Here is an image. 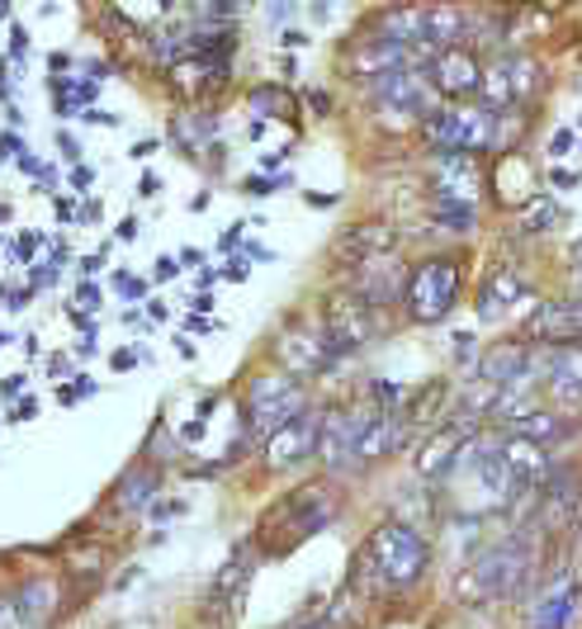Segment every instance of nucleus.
<instances>
[{"label": "nucleus", "instance_id": "1", "mask_svg": "<svg viewBox=\"0 0 582 629\" xmlns=\"http://www.w3.org/2000/svg\"><path fill=\"white\" fill-rule=\"evenodd\" d=\"M530 569H535V554H530L526 534H512V540H502V544H487L483 554L454 577V596H460L464 606L502 602V596H516L526 587Z\"/></svg>", "mask_w": 582, "mask_h": 629}, {"label": "nucleus", "instance_id": "2", "mask_svg": "<svg viewBox=\"0 0 582 629\" xmlns=\"http://www.w3.org/2000/svg\"><path fill=\"white\" fill-rule=\"evenodd\" d=\"M365 559L374 563V573H380V582L388 592H407V587H417V582L427 577L431 544H427V534H421L417 526L388 521V526H380L365 540Z\"/></svg>", "mask_w": 582, "mask_h": 629}, {"label": "nucleus", "instance_id": "3", "mask_svg": "<svg viewBox=\"0 0 582 629\" xmlns=\"http://www.w3.org/2000/svg\"><path fill=\"white\" fill-rule=\"evenodd\" d=\"M421 137L436 147V156L497 152V114L483 104H446L421 123Z\"/></svg>", "mask_w": 582, "mask_h": 629}, {"label": "nucleus", "instance_id": "4", "mask_svg": "<svg viewBox=\"0 0 582 629\" xmlns=\"http://www.w3.org/2000/svg\"><path fill=\"white\" fill-rule=\"evenodd\" d=\"M454 304H460V261L431 256V261L413 265V275H407V285H403L407 318L421 322V327H431L440 318H450Z\"/></svg>", "mask_w": 582, "mask_h": 629}, {"label": "nucleus", "instance_id": "5", "mask_svg": "<svg viewBox=\"0 0 582 629\" xmlns=\"http://www.w3.org/2000/svg\"><path fill=\"white\" fill-rule=\"evenodd\" d=\"M374 104L384 109L388 123L407 129V123H427L440 109V96H436L427 67H398V71L374 76Z\"/></svg>", "mask_w": 582, "mask_h": 629}, {"label": "nucleus", "instance_id": "6", "mask_svg": "<svg viewBox=\"0 0 582 629\" xmlns=\"http://www.w3.org/2000/svg\"><path fill=\"white\" fill-rule=\"evenodd\" d=\"M304 412V384L294 374H256L251 379V402H246V421L256 435H271L279 431L289 417Z\"/></svg>", "mask_w": 582, "mask_h": 629}, {"label": "nucleus", "instance_id": "7", "mask_svg": "<svg viewBox=\"0 0 582 629\" xmlns=\"http://www.w3.org/2000/svg\"><path fill=\"white\" fill-rule=\"evenodd\" d=\"M374 417V402L370 407H341V412H327L322 417V431H318V454L332 474H351L360 468V431L365 421Z\"/></svg>", "mask_w": 582, "mask_h": 629}, {"label": "nucleus", "instance_id": "8", "mask_svg": "<svg viewBox=\"0 0 582 629\" xmlns=\"http://www.w3.org/2000/svg\"><path fill=\"white\" fill-rule=\"evenodd\" d=\"M535 90H540V67L530 57H497V62H487L479 96H483V109L502 114V109L521 104Z\"/></svg>", "mask_w": 582, "mask_h": 629}, {"label": "nucleus", "instance_id": "9", "mask_svg": "<svg viewBox=\"0 0 582 629\" xmlns=\"http://www.w3.org/2000/svg\"><path fill=\"white\" fill-rule=\"evenodd\" d=\"M374 332H380V312H370L365 304H355V298H332L327 304V355H332V365L341 355H355L360 345H370Z\"/></svg>", "mask_w": 582, "mask_h": 629}, {"label": "nucleus", "instance_id": "10", "mask_svg": "<svg viewBox=\"0 0 582 629\" xmlns=\"http://www.w3.org/2000/svg\"><path fill=\"white\" fill-rule=\"evenodd\" d=\"M318 431H322V412L304 407L298 417H289L279 431L265 435V464L271 468H294L318 454Z\"/></svg>", "mask_w": 582, "mask_h": 629}, {"label": "nucleus", "instance_id": "11", "mask_svg": "<svg viewBox=\"0 0 582 629\" xmlns=\"http://www.w3.org/2000/svg\"><path fill=\"white\" fill-rule=\"evenodd\" d=\"M431 190H436V203H460V209H474L479 190H483L479 156H436V162H431Z\"/></svg>", "mask_w": 582, "mask_h": 629}, {"label": "nucleus", "instance_id": "12", "mask_svg": "<svg viewBox=\"0 0 582 629\" xmlns=\"http://www.w3.org/2000/svg\"><path fill=\"white\" fill-rule=\"evenodd\" d=\"M271 516H275V521H285V516H289V544H298V540H308V534H318L327 521H332L337 501H332V493H327L322 483H312V487H304V493H289Z\"/></svg>", "mask_w": 582, "mask_h": 629}, {"label": "nucleus", "instance_id": "13", "mask_svg": "<svg viewBox=\"0 0 582 629\" xmlns=\"http://www.w3.org/2000/svg\"><path fill=\"white\" fill-rule=\"evenodd\" d=\"M403 285L407 275L398 271L393 256H380V261H365L351 271V289H355V304H365L370 312H384L393 304H403Z\"/></svg>", "mask_w": 582, "mask_h": 629}, {"label": "nucleus", "instance_id": "14", "mask_svg": "<svg viewBox=\"0 0 582 629\" xmlns=\"http://www.w3.org/2000/svg\"><path fill=\"white\" fill-rule=\"evenodd\" d=\"M582 511V464H563L549 474V487L540 493V526L569 530Z\"/></svg>", "mask_w": 582, "mask_h": 629}, {"label": "nucleus", "instance_id": "15", "mask_svg": "<svg viewBox=\"0 0 582 629\" xmlns=\"http://www.w3.org/2000/svg\"><path fill=\"white\" fill-rule=\"evenodd\" d=\"M275 355L279 365H285V374H294L298 384L312 379V374H327L332 369V355H327V336L322 332H308V327H289V332H279L275 341Z\"/></svg>", "mask_w": 582, "mask_h": 629}, {"label": "nucleus", "instance_id": "16", "mask_svg": "<svg viewBox=\"0 0 582 629\" xmlns=\"http://www.w3.org/2000/svg\"><path fill=\"white\" fill-rule=\"evenodd\" d=\"M497 460H502V468H507V478H512L516 493H530V487H540L549 474H554L549 450L535 445V440H526V435H507V440H502Z\"/></svg>", "mask_w": 582, "mask_h": 629}, {"label": "nucleus", "instance_id": "17", "mask_svg": "<svg viewBox=\"0 0 582 629\" xmlns=\"http://www.w3.org/2000/svg\"><path fill=\"white\" fill-rule=\"evenodd\" d=\"M431 86H436V96H450V100H464V96H479V86H483V67H479V57L469 53V48H446V53H436L431 57Z\"/></svg>", "mask_w": 582, "mask_h": 629}, {"label": "nucleus", "instance_id": "18", "mask_svg": "<svg viewBox=\"0 0 582 629\" xmlns=\"http://www.w3.org/2000/svg\"><path fill=\"white\" fill-rule=\"evenodd\" d=\"M393 246H398V232L388 223H355L332 242V261H345L355 271V265H365V261L393 256Z\"/></svg>", "mask_w": 582, "mask_h": 629}, {"label": "nucleus", "instance_id": "19", "mask_svg": "<svg viewBox=\"0 0 582 629\" xmlns=\"http://www.w3.org/2000/svg\"><path fill=\"white\" fill-rule=\"evenodd\" d=\"M526 332L535 345H582V298L578 304H545Z\"/></svg>", "mask_w": 582, "mask_h": 629}, {"label": "nucleus", "instance_id": "20", "mask_svg": "<svg viewBox=\"0 0 582 629\" xmlns=\"http://www.w3.org/2000/svg\"><path fill=\"white\" fill-rule=\"evenodd\" d=\"M573 602H578V587L569 573H554L549 587L535 596V606L526 610V629H563L573 620Z\"/></svg>", "mask_w": 582, "mask_h": 629}, {"label": "nucleus", "instance_id": "21", "mask_svg": "<svg viewBox=\"0 0 582 629\" xmlns=\"http://www.w3.org/2000/svg\"><path fill=\"white\" fill-rule=\"evenodd\" d=\"M246 582H251V544H238V554H232L223 563V573L213 577V587H209V606H213V616H238V606H242V596H246Z\"/></svg>", "mask_w": 582, "mask_h": 629}, {"label": "nucleus", "instance_id": "22", "mask_svg": "<svg viewBox=\"0 0 582 629\" xmlns=\"http://www.w3.org/2000/svg\"><path fill=\"white\" fill-rule=\"evenodd\" d=\"M526 298V279H521V271L516 265H497L493 275H487V285H483V294H479V318L487 322V318H502L512 304H521Z\"/></svg>", "mask_w": 582, "mask_h": 629}, {"label": "nucleus", "instance_id": "23", "mask_svg": "<svg viewBox=\"0 0 582 629\" xmlns=\"http://www.w3.org/2000/svg\"><path fill=\"white\" fill-rule=\"evenodd\" d=\"M398 67H407V53L398 48V43H388V38H360L355 43V53H351V71L355 76H384V71H398Z\"/></svg>", "mask_w": 582, "mask_h": 629}, {"label": "nucleus", "instance_id": "24", "mask_svg": "<svg viewBox=\"0 0 582 629\" xmlns=\"http://www.w3.org/2000/svg\"><path fill=\"white\" fill-rule=\"evenodd\" d=\"M53 606H57V587L48 577H34L14 596V620H20V629H43L53 620Z\"/></svg>", "mask_w": 582, "mask_h": 629}, {"label": "nucleus", "instance_id": "25", "mask_svg": "<svg viewBox=\"0 0 582 629\" xmlns=\"http://www.w3.org/2000/svg\"><path fill=\"white\" fill-rule=\"evenodd\" d=\"M460 450H464V435L446 427V431H440V435L431 440L427 450L417 454V474L427 478V483H440V478H450L454 468H460Z\"/></svg>", "mask_w": 582, "mask_h": 629}, {"label": "nucleus", "instance_id": "26", "mask_svg": "<svg viewBox=\"0 0 582 629\" xmlns=\"http://www.w3.org/2000/svg\"><path fill=\"white\" fill-rule=\"evenodd\" d=\"M421 14H427V43H431L436 53L464 48V38H469V14L464 10L436 5V10H421Z\"/></svg>", "mask_w": 582, "mask_h": 629}, {"label": "nucleus", "instance_id": "27", "mask_svg": "<svg viewBox=\"0 0 582 629\" xmlns=\"http://www.w3.org/2000/svg\"><path fill=\"white\" fill-rule=\"evenodd\" d=\"M156 487H162V474L147 468V464H133L129 474L119 478V487H114V507L119 511H143V507H152Z\"/></svg>", "mask_w": 582, "mask_h": 629}, {"label": "nucleus", "instance_id": "28", "mask_svg": "<svg viewBox=\"0 0 582 629\" xmlns=\"http://www.w3.org/2000/svg\"><path fill=\"white\" fill-rule=\"evenodd\" d=\"M516 435H526V440H535V445H559L563 435H573V421L563 417V412H554V407H530V412L516 421Z\"/></svg>", "mask_w": 582, "mask_h": 629}, {"label": "nucleus", "instance_id": "29", "mask_svg": "<svg viewBox=\"0 0 582 629\" xmlns=\"http://www.w3.org/2000/svg\"><path fill=\"white\" fill-rule=\"evenodd\" d=\"M559 203L554 199H535V203H526L521 209V232H530V238H540V232H549V228H559Z\"/></svg>", "mask_w": 582, "mask_h": 629}, {"label": "nucleus", "instance_id": "30", "mask_svg": "<svg viewBox=\"0 0 582 629\" xmlns=\"http://www.w3.org/2000/svg\"><path fill=\"white\" fill-rule=\"evenodd\" d=\"M431 223H440L446 232H474L479 209H460V203H436V209H431Z\"/></svg>", "mask_w": 582, "mask_h": 629}, {"label": "nucleus", "instance_id": "31", "mask_svg": "<svg viewBox=\"0 0 582 629\" xmlns=\"http://www.w3.org/2000/svg\"><path fill=\"white\" fill-rule=\"evenodd\" d=\"M251 104H256V109H279V119H289L294 114V100L285 96V90H256V96H251Z\"/></svg>", "mask_w": 582, "mask_h": 629}, {"label": "nucleus", "instance_id": "32", "mask_svg": "<svg viewBox=\"0 0 582 629\" xmlns=\"http://www.w3.org/2000/svg\"><path fill=\"white\" fill-rule=\"evenodd\" d=\"M90 393H96V384H90V379H86V374H76V384H67V388H57V398H62V402H67V407H72V402H81V398H90Z\"/></svg>", "mask_w": 582, "mask_h": 629}, {"label": "nucleus", "instance_id": "33", "mask_svg": "<svg viewBox=\"0 0 582 629\" xmlns=\"http://www.w3.org/2000/svg\"><path fill=\"white\" fill-rule=\"evenodd\" d=\"M279 185H285V176H275V180H271V176H251V180L242 185V190H246V195H256V199H265V195H275Z\"/></svg>", "mask_w": 582, "mask_h": 629}, {"label": "nucleus", "instance_id": "34", "mask_svg": "<svg viewBox=\"0 0 582 629\" xmlns=\"http://www.w3.org/2000/svg\"><path fill=\"white\" fill-rule=\"evenodd\" d=\"M114 289L123 298H143L147 294V285H143V279H133V275H114Z\"/></svg>", "mask_w": 582, "mask_h": 629}, {"label": "nucleus", "instance_id": "35", "mask_svg": "<svg viewBox=\"0 0 582 629\" xmlns=\"http://www.w3.org/2000/svg\"><path fill=\"white\" fill-rule=\"evenodd\" d=\"M573 137H578L573 129H559L554 143H549V156H569V152H573Z\"/></svg>", "mask_w": 582, "mask_h": 629}, {"label": "nucleus", "instance_id": "36", "mask_svg": "<svg viewBox=\"0 0 582 629\" xmlns=\"http://www.w3.org/2000/svg\"><path fill=\"white\" fill-rule=\"evenodd\" d=\"M76 304H81V312H96L100 308V289L96 285H81V289H76Z\"/></svg>", "mask_w": 582, "mask_h": 629}, {"label": "nucleus", "instance_id": "37", "mask_svg": "<svg viewBox=\"0 0 582 629\" xmlns=\"http://www.w3.org/2000/svg\"><path fill=\"white\" fill-rule=\"evenodd\" d=\"M57 147H62V156H67L72 166H81V143H76L72 133H62V137H57Z\"/></svg>", "mask_w": 582, "mask_h": 629}, {"label": "nucleus", "instance_id": "38", "mask_svg": "<svg viewBox=\"0 0 582 629\" xmlns=\"http://www.w3.org/2000/svg\"><path fill=\"white\" fill-rule=\"evenodd\" d=\"M578 180H582V170H554V176H549V185H554V190H573Z\"/></svg>", "mask_w": 582, "mask_h": 629}, {"label": "nucleus", "instance_id": "39", "mask_svg": "<svg viewBox=\"0 0 582 629\" xmlns=\"http://www.w3.org/2000/svg\"><path fill=\"white\" fill-rule=\"evenodd\" d=\"M10 53H14V57H24V53H29V34H24L20 24L10 29Z\"/></svg>", "mask_w": 582, "mask_h": 629}, {"label": "nucleus", "instance_id": "40", "mask_svg": "<svg viewBox=\"0 0 582 629\" xmlns=\"http://www.w3.org/2000/svg\"><path fill=\"white\" fill-rule=\"evenodd\" d=\"M180 275V261L176 256H162V261H156V279H176Z\"/></svg>", "mask_w": 582, "mask_h": 629}, {"label": "nucleus", "instance_id": "41", "mask_svg": "<svg viewBox=\"0 0 582 629\" xmlns=\"http://www.w3.org/2000/svg\"><path fill=\"white\" fill-rule=\"evenodd\" d=\"M90 180H96V170H90V166H76V170H72V185H76L81 195L90 190Z\"/></svg>", "mask_w": 582, "mask_h": 629}, {"label": "nucleus", "instance_id": "42", "mask_svg": "<svg viewBox=\"0 0 582 629\" xmlns=\"http://www.w3.org/2000/svg\"><path fill=\"white\" fill-rule=\"evenodd\" d=\"M279 43H285V48H308V34H304V29H285Z\"/></svg>", "mask_w": 582, "mask_h": 629}, {"label": "nucleus", "instance_id": "43", "mask_svg": "<svg viewBox=\"0 0 582 629\" xmlns=\"http://www.w3.org/2000/svg\"><path fill=\"white\" fill-rule=\"evenodd\" d=\"M246 271H251V265H246V256H232L223 275H228V279H246Z\"/></svg>", "mask_w": 582, "mask_h": 629}, {"label": "nucleus", "instance_id": "44", "mask_svg": "<svg viewBox=\"0 0 582 629\" xmlns=\"http://www.w3.org/2000/svg\"><path fill=\"white\" fill-rule=\"evenodd\" d=\"M0 393H6V398H20V393H24V374H10V379L0 384Z\"/></svg>", "mask_w": 582, "mask_h": 629}, {"label": "nucleus", "instance_id": "45", "mask_svg": "<svg viewBox=\"0 0 582 629\" xmlns=\"http://www.w3.org/2000/svg\"><path fill=\"white\" fill-rule=\"evenodd\" d=\"M454 355H460V360H469V355H474V336H469V332H460V336H454Z\"/></svg>", "mask_w": 582, "mask_h": 629}, {"label": "nucleus", "instance_id": "46", "mask_svg": "<svg viewBox=\"0 0 582 629\" xmlns=\"http://www.w3.org/2000/svg\"><path fill=\"white\" fill-rule=\"evenodd\" d=\"M29 417H39V402H34V398H24L20 407H14V417H10V421H29Z\"/></svg>", "mask_w": 582, "mask_h": 629}, {"label": "nucleus", "instance_id": "47", "mask_svg": "<svg viewBox=\"0 0 582 629\" xmlns=\"http://www.w3.org/2000/svg\"><path fill=\"white\" fill-rule=\"evenodd\" d=\"M156 190H162V180H156V176H152V170H147V176H143V180H138V195H143V199H152Z\"/></svg>", "mask_w": 582, "mask_h": 629}, {"label": "nucleus", "instance_id": "48", "mask_svg": "<svg viewBox=\"0 0 582 629\" xmlns=\"http://www.w3.org/2000/svg\"><path fill=\"white\" fill-rule=\"evenodd\" d=\"M114 238H119V242H133V238H138V218H123V223H119V232H114Z\"/></svg>", "mask_w": 582, "mask_h": 629}, {"label": "nucleus", "instance_id": "49", "mask_svg": "<svg viewBox=\"0 0 582 629\" xmlns=\"http://www.w3.org/2000/svg\"><path fill=\"white\" fill-rule=\"evenodd\" d=\"M176 261L185 265V271H195V265L204 261V251H195V246H185V251H180V256H176Z\"/></svg>", "mask_w": 582, "mask_h": 629}, {"label": "nucleus", "instance_id": "50", "mask_svg": "<svg viewBox=\"0 0 582 629\" xmlns=\"http://www.w3.org/2000/svg\"><path fill=\"white\" fill-rule=\"evenodd\" d=\"M100 265H105V251H96V256H86V261H81V275H96Z\"/></svg>", "mask_w": 582, "mask_h": 629}, {"label": "nucleus", "instance_id": "51", "mask_svg": "<svg viewBox=\"0 0 582 629\" xmlns=\"http://www.w3.org/2000/svg\"><path fill=\"white\" fill-rule=\"evenodd\" d=\"M242 228H246V223H232V228H228V238H223V246H228V251L242 242Z\"/></svg>", "mask_w": 582, "mask_h": 629}, {"label": "nucleus", "instance_id": "52", "mask_svg": "<svg viewBox=\"0 0 582 629\" xmlns=\"http://www.w3.org/2000/svg\"><path fill=\"white\" fill-rule=\"evenodd\" d=\"M190 308H195V312H209V308H213V298H209V294H195V298H190Z\"/></svg>", "mask_w": 582, "mask_h": 629}, {"label": "nucleus", "instance_id": "53", "mask_svg": "<svg viewBox=\"0 0 582 629\" xmlns=\"http://www.w3.org/2000/svg\"><path fill=\"white\" fill-rule=\"evenodd\" d=\"M133 360H138L133 351H119V355H114V369H133Z\"/></svg>", "mask_w": 582, "mask_h": 629}, {"label": "nucleus", "instance_id": "54", "mask_svg": "<svg viewBox=\"0 0 582 629\" xmlns=\"http://www.w3.org/2000/svg\"><path fill=\"white\" fill-rule=\"evenodd\" d=\"M308 100H312V109H318V114H327V109H332V104H327V96H322V90H312Z\"/></svg>", "mask_w": 582, "mask_h": 629}, {"label": "nucleus", "instance_id": "55", "mask_svg": "<svg viewBox=\"0 0 582 629\" xmlns=\"http://www.w3.org/2000/svg\"><path fill=\"white\" fill-rule=\"evenodd\" d=\"M152 152H156V143H152V137H147V143H138V147H133V156H138V162H143V156H152Z\"/></svg>", "mask_w": 582, "mask_h": 629}, {"label": "nucleus", "instance_id": "56", "mask_svg": "<svg viewBox=\"0 0 582 629\" xmlns=\"http://www.w3.org/2000/svg\"><path fill=\"white\" fill-rule=\"evenodd\" d=\"M289 629H332L327 620H298V625H289Z\"/></svg>", "mask_w": 582, "mask_h": 629}, {"label": "nucleus", "instance_id": "57", "mask_svg": "<svg viewBox=\"0 0 582 629\" xmlns=\"http://www.w3.org/2000/svg\"><path fill=\"white\" fill-rule=\"evenodd\" d=\"M0 96H10V81H6V67H0Z\"/></svg>", "mask_w": 582, "mask_h": 629}, {"label": "nucleus", "instance_id": "58", "mask_svg": "<svg viewBox=\"0 0 582 629\" xmlns=\"http://www.w3.org/2000/svg\"><path fill=\"white\" fill-rule=\"evenodd\" d=\"M573 275H578V285H582V246H578V265H573Z\"/></svg>", "mask_w": 582, "mask_h": 629}, {"label": "nucleus", "instance_id": "59", "mask_svg": "<svg viewBox=\"0 0 582 629\" xmlns=\"http://www.w3.org/2000/svg\"><path fill=\"white\" fill-rule=\"evenodd\" d=\"M10 341H14V336H10V332H0V345H10Z\"/></svg>", "mask_w": 582, "mask_h": 629}]
</instances>
